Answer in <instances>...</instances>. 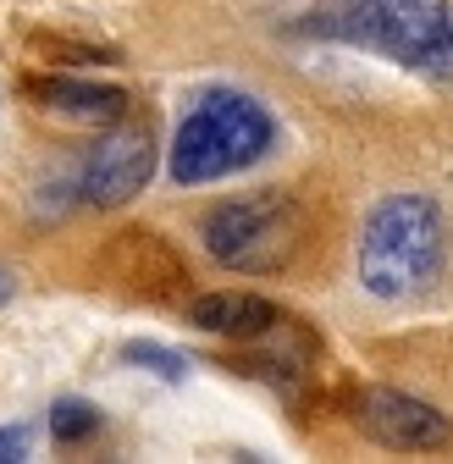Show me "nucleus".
Listing matches in <instances>:
<instances>
[{
    "mask_svg": "<svg viewBox=\"0 0 453 464\" xmlns=\"http://www.w3.org/2000/svg\"><path fill=\"white\" fill-rule=\"evenodd\" d=\"M310 28L376 50L426 83H453V0H326Z\"/></svg>",
    "mask_w": 453,
    "mask_h": 464,
    "instance_id": "obj_1",
    "label": "nucleus"
},
{
    "mask_svg": "<svg viewBox=\"0 0 453 464\" xmlns=\"http://www.w3.org/2000/svg\"><path fill=\"white\" fill-rule=\"evenodd\" d=\"M448 266V221L431 194H387L360 227V287L376 299H415Z\"/></svg>",
    "mask_w": 453,
    "mask_h": 464,
    "instance_id": "obj_2",
    "label": "nucleus"
},
{
    "mask_svg": "<svg viewBox=\"0 0 453 464\" xmlns=\"http://www.w3.org/2000/svg\"><path fill=\"white\" fill-rule=\"evenodd\" d=\"M276 144V116L244 94V89H205L188 116L178 122L172 139V183L199 188L216 178H233V171H249L271 155Z\"/></svg>",
    "mask_w": 453,
    "mask_h": 464,
    "instance_id": "obj_3",
    "label": "nucleus"
},
{
    "mask_svg": "<svg viewBox=\"0 0 453 464\" xmlns=\"http://www.w3.org/2000/svg\"><path fill=\"white\" fill-rule=\"evenodd\" d=\"M299 232H304L299 205L288 194H276V188H260V194H244V199H226V205L205 210L199 244L226 271L265 276V271H276V266L294 260Z\"/></svg>",
    "mask_w": 453,
    "mask_h": 464,
    "instance_id": "obj_4",
    "label": "nucleus"
},
{
    "mask_svg": "<svg viewBox=\"0 0 453 464\" xmlns=\"http://www.w3.org/2000/svg\"><path fill=\"white\" fill-rule=\"evenodd\" d=\"M149 171H155V139L144 122H122L117 116V128H111L100 144H89L83 166H78V178H72V194L83 205H128L133 194H144L149 183Z\"/></svg>",
    "mask_w": 453,
    "mask_h": 464,
    "instance_id": "obj_5",
    "label": "nucleus"
},
{
    "mask_svg": "<svg viewBox=\"0 0 453 464\" xmlns=\"http://www.w3.org/2000/svg\"><path fill=\"white\" fill-rule=\"evenodd\" d=\"M354 426L392 453H437L453 442V420L437 403L399 392V387H365L354 398Z\"/></svg>",
    "mask_w": 453,
    "mask_h": 464,
    "instance_id": "obj_6",
    "label": "nucleus"
},
{
    "mask_svg": "<svg viewBox=\"0 0 453 464\" xmlns=\"http://www.w3.org/2000/svg\"><path fill=\"white\" fill-rule=\"evenodd\" d=\"M188 321L210 337H265L276 326V304L260 294H244V287H221V294H205L188 304Z\"/></svg>",
    "mask_w": 453,
    "mask_h": 464,
    "instance_id": "obj_7",
    "label": "nucleus"
},
{
    "mask_svg": "<svg viewBox=\"0 0 453 464\" xmlns=\"http://www.w3.org/2000/svg\"><path fill=\"white\" fill-rule=\"evenodd\" d=\"M28 100H39V111L55 116H72V122H117L128 111L122 89H105V83H78V78H34Z\"/></svg>",
    "mask_w": 453,
    "mask_h": 464,
    "instance_id": "obj_8",
    "label": "nucleus"
},
{
    "mask_svg": "<svg viewBox=\"0 0 453 464\" xmlns=\"http://www.w3.org/2000/svg\"><path fill=\"white\" fill-rule=\"evenodd\" d=\"M100 431V410L89 398H55V410H50V437L55 442H83V437H94Z\"/></svg>",
    "mask_w": 453,
    "mask_h": 464,
    "instance_id": "obj_9",
    "label": "nucleus"
},
{
    "mask_svg": "<svg viewBox=\"0 0 453 464\" xmlns=\"http://www.w3.org/2000/svg\"><path fill=\"white\" fill-rule=\"evenodd\" d=\"M122 360L155 371L160 382H183V376H188V360L178 354V348H160V343H128V348H122Z\"/></svg>",
    "mask_w": 453,
    "mask_h": 464,
    "instance_id": "obj_10",
    "label": "nucleus"
},
{
    "mask_svg": "<svg viewBox=\"0 0 453 464\" xmlns=\"http://www.w3.org/2000/svg\"><path fill=\"white\" fill-rule=\"evenodd\" d=\"M23 453H28V431H23V426L0 431V464H6V459H23Z\"/></svg>",
    "mask_w": 453,
    "mask_h": 464,
    "instance_id": "obj_11",
    "label": "nucleus"
},
{
    "mask_svg": "<svg viewBox=\"0 0 453 464\" xmlns=\"http://www.w3.org/2000/svg\"><path fill=\"white\" fill-rule=\"evenodd\" d=\"M12 294H17V271H12V266H0V304H6Z\"/></svg>",
    "mask_w": 453,
    "mask_h": 464,
    "instance_id": "obj_12",
    "label": "nucleus"
}]
</instances>
